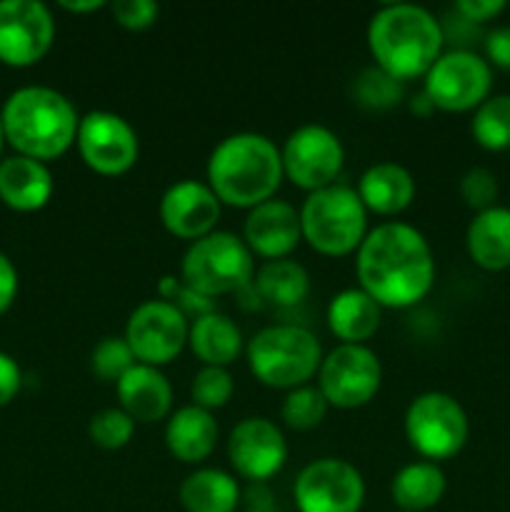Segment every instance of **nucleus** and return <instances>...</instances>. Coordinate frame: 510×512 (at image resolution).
<instances>
[{
  "mask_svg": "<svg viewBox=\"0 0 510 512\" xmlns=\"http://www.w3.org/2000/svg\"><path fill=\"white\" fill-rule=\"evenodd\" d=\"M360 288L380 308H410L433 290L435 260L430 243L408 223L368 230L355 258Z\"/></svg>",
  "mask_w": 510,
  "mask_h": 512,
  "instance_id": "1",
  "label": "nucleus"
},
{
  "mask_svg": "<svg viewBox=\"0 0 510 512\" xmlns=\"http://www.w3.org/2000/svg\"><path fill=\"white\" fill-rule=\"evenodd\" d=\"M440 20L423 5L390 3L370 18L368 48L375 65L398 80L420 78L443 55Z\"/></svg>",
  "mask_w": 510,
  "mask_h": 512,
  "instance_id": "2",
  "label": "nucleus"
},
{
  "mask_svg": "<svg viewBox=\"0 0 510 512\" xmlns=\"http://www.w3.org/2000/svg\"><path fill=\"white\" fill-rule=\"evenodd\" d=\"M0 120L5 140L15 153L40 163L68 153L80 125L75 105L45 85H25L10 93L0 110Z\"/></svg>",
  "mask_w": 510,
  "mask_h": 512,
  "instance_id": "3",
  "label": "nucleus"
},
{
  "mask_svg": "<svg viewBox=\"0 0 510 512\" xmlns=\"http://www.w3.org/2000/svg\"><path fill=\"white\" fill-rule=\"evenodd\" d=\"M283 158L268 135L235 133L220 140L208 158V185L220 203L255 208L283 183Z\"/></svg>",
  "mask_w": 510,
  "mask_h": 512,
  "instance_id": "4",
  "label": "nucleus"
},
{
  "mask_svg": "<svg viewBox=\"0 0 510 512\" xmlns=\"http://www.w3.org/2000/svg\"><path fill=\"white\" fill-rule=\"evenodd\" d=\"M250 373L275 390H295L308 383L323 363L318 338L303 325H270L248 340Z\"/></svg>",
  "mask_w": 510,
  "mask_h": 512,
  "instance_id": "5",
  "label": "nucleus"
},
{
  "mask_svg": "<svg viewBox=\"0 0 510 512\" xmlns=\"http://www.w3.org/2000/svg\"><path fill=\"white\" fill-rule=\"evenodd\" d=\"M303 240L323 255H348L360 248L368 235V210L358 190L348 185H328L305 198L300 208Z\"/></svg>",
  "mask_w": 510,
  "mask_h": 512,
  "instance_id": "6",
  "label": "nucleus"
},
{
  "mask_svg": "<svg viewBox=\"0 0 510 512\" xmlns=\"http://www.w3.org/2000/svg\"><path fill=\"white\" fill-rule=\"evenodd\" d=\"M253 273V253L245 240L228 230H213L205 238L190 243L180 265L183 283L193 293L210 300L243 290L253 280Z\"/></svg>",
  "mask_w": 510,
  "mask_h": 512,
  "instance_id": "7",
  "label": "nucleus"
},
{
  "mask_svg": "<svg viewBox=\"0 0 510 512\" xmlns=\"http://www.w3.org/2000/svg\"><path fill=\"white\" fill-rule=\"evenodd\" d=\"M470 435L468 413L448 393L418 395L405 410V438L425 460H448L465 448Z\"/></svg>",
  "mask_w": 510,
  "mask_h": 512,
  "instance_id": "8",
  "label": "nucleus"
},
{
  "mask_svg": "<svg viewBox=\"0 0 510 512\" xmlns=\"http://www.w3.org/2000/svg\"><path fill=\"white\" fill-rule=\"evenodd\" d=\"M493 88V70L483 55L473 50H448L425 73V88L435 110L465 113L475 110Z\"/></svg>",
  "mask_w": 510,
  "mask_h": 512,
  "instance_id": "9",
  "label": "nucleus"
},
{
  "mask_svg": "<svg viewBox=\"0 0 510 512\" xmlns=\"http://www.w3.org/2000/svg\"><path fill=\"white\" fill-rule=\"evenodd\" d=\"M383 383V365L365 345H345L323 355L318 370V388L328 405L353 410L363 408L378 395Z\"/></svg>",
  "mask_w": 510,
  "mask_h": 512,
  "instance_id": "10",
  "label": "nucleus"
},
{
  "mask_svg": "<svg viewBox=\"0 0 510 512\" xmlns=\"http://www.w3.org/2000/svg\"><path fill=\"white\" fill-rule=\"evenodd\" d=\"M283 173L298 188L315 193L335 185L345 163V150L338 135L318 123L300 125L288 135L283 150Z\"/></svg>",
  "mask_w": 510,
  "mask_h": 512,
  "instance_id": "11",
  "label": "nucleus"
},
{
  "mask_svg": "<svg viewBox=\"0 0 510 512\" xmlns=\"http://www.w3.org/2000/svg\"><path fill=\"white\" fill-rule=\"evenodd\" d=\"M190 325L183 310L168 300H148L130 313L125 335L135 360L143 365L173 363L188 343Z\"/></svg>",
  "mask_w": 510,
  "mask_h": 512,
  "instance_id": "12",
  "label": "nucleus"
},
{
  "mask_svg": "<svg viewBox=\"0 0 510 512\" xmlns=\"http://www.w3.org/2000/svg\"><path fill=\"white\" fill-rule=\"evenodd\" d=\"M293 498L300 512H360L365 480L348 460L320 458L300 470Z\"/></svg>",
  "mask_w": 510,
  "mask_h": 512,
  "instance_id": "13",
  "label": "nucleus"
},
{
  "mask_svg": "<svg viewBox=\"0 0 510 512\" xmlns=\"http://www.w3.org/2000/svg\"><path fill=\"white\" fill-rule=\"evenodd\" d=\"M55 20L40 0H0V63L30 68L50 53Z\"/></svg>",
  "mask_w": 510,
  "mask_h": 512,
  "instance_id": "14",
  "label": "nucleus"
},
{
  "mask_svg": "<svg viewBox=\"0 0 510 512\" xmlns=\"http://www.w3.org/2000/svg\"><path fill=\"white\" fill-rule=\"evenodd\" d=\"M75 145L85 165L100 175H123L138 163V133L123 115L110 110H90L83 115Z\"/></svg>",
  "mask_w": 510,
  "mask_h": 512,
  "instance_id": "15",
  "label": "nucleus"
},
{
  "mask_svg": "<svg viewBox=\"0 0 510 512\" xmlns=\"http://www.w3.org/2000/svg\"><path fill=\"white\" fill-rule=\"evenodd\" d=\"M228 460L235 473L253 483H265L283 470L288 460L285 435L273 420L245 418L230 430Z\"/></svg>",
  "mask_w": 510,
  "mask_h": 512,
  "instance_id": "16",
  "label": "nucleus"
},
{
  "mask_svg": "<svg viewBox=\"0 0 510 512\" xmlns=\"http://www.w3.org/2000/svg\"><path fill=\"white\" fill-rule=\"evenodd\" d=\"M220 200L208 183L180 180L160 198V220L175 238L200 240L215 230L220 220Z\"/></svg>",
  "mask_w": 510,
  "mask_h": 512,
  "instance_id": "17",
  "label": "nucleus"
},
{
  "mask_svg": "<svg viewBox=\"0 0 510 512\" xmlns=\"http://www.w3.org/2000/svg\"><path fill=\"white\" fill-rule=\"evenodd\" d=\"M243 235L250 253H258L265 260L288 258L303 238L300 210H295L285 200H265V203L250 208Z\"/></svg>",
  "mask_w": 510,
  "mask_h": 512,
  "instance_id": "18",
  "label": "nucleus"
},
{
  "mask_svg": "<svg viewBox=\"0 0 510 512\" xmlns=\"http://www.w3.org/2000/svg\"><path fill=\"white\" fill-rule=\"evenodd\" d=\"M118 390L120 410L128 413L135 423H158L168 418L173 408V388L168 378L153 365L135 363L123 378L115 383Z\"/></svg>",
  "mask_w": 510,
  "mask_h": 512,
  "instance_id": "19",
  "label": "nucleus"
},
{
  "mask_svg": "<svg viewBox=\"0 0 510 512\" xmlns=\"http://www.w3.org/2000/svg\"><path fill=\"white\" fill-rule=\"evenodd\" d=\"M53 173L45 163L25 155L0 160V200L18 213H35L53 198Z\"/></svg>",
  "mask_w": 510,
  "mask_h": 512,
  "instance_id": "20",
  "label": "nucleus"
},
{
  "mask_svg": "<svg viewBox=\"0 0 510 512\" xmlns=\"http://www.w3.org/2000/svg\"><path fill=\"white\" fill-rule=\"evenodd\" d=\"M358 195L365 210H373L378 215H398L413 203L415 180L405 165L383 160V163L370 165L360 175Z\"/></svg>",
  "mask_w": 510,
  "mask_h": 512,
  "instance_id": "21",
  "label": "nucleus"
},
{
  "mask_svg": "<svg viewBox=\"0 0 510 512\" xmlns=\"http://www.w3.org/2000/svg\"><path fill=\"white\" fill-rule=\"evenodd\" d=\"M465 248L478 268L500 273L510 268V208H495L475 213L465 233Z\"/></svg>",
  "mask_w": 510,
  "mask_h": 512,
  "instance_id": "22",
  "label": "nucleus"
},
{
  "mask_svg": "<svg viewBox=\"0 0 510 512\" xmlns=\"http://www.w3.org/2000/svg\"><path fill=\"white\" fill-rule=\"evenodd\" d=\"M165 445L170 455L188 465L205 460L218 445V423L213 413L198 405H185L175 410L165 425Z\"/></svg>",
  "mask_w": 510,
  "mask_h": 512,
  "instance_id": "23",
  "label": "nucleus"
},
{
  "mask_svg": "<svg viewBox=\"0 0 510 512\" xmlns=\"http://www.w3.org/2000/svg\"><path fill=\"white\" fill-rule=\"evenodd\" d=\"M380 310L363 288L340 290L328 305L330 333L345 345H363L380 328Z\"/></svg>",
  "mask_w": 510,
  "mask_h": 512,
  "instance_id": "24",
  "label": "nucleus"
},
{
  "mask_svg": "<svg viewBox=\"0 0 510 512\" xmlns=\"http://www.w3.org/2000/svg\"><path fill=\"white\" fill-rule=\"evenodd\" d=\"M190 350L203 365L228 368L243 353V333L238 325L223 313H205L195 318L188 333Z\"/></svg>",
  "mask_w": 510,
  "mask_h": 512,
  "instance_id": "25",
  "label": "nucleus"
},
{
  "mask_svg": "<svg viewBox=\"0 0 510 512\" xmlns=\"http://www.w3.org/2000/svg\"><path fill=\"white\" fill-rule=\"evenodd\" d=\"M178 498L185 512H235L240 505V485L225 470L203 468L180 483Z\"/></svg>",
  "mask_w": 510,
  "mask_h": 512,
  "instance_id": "26",
  "label": "nucleus"
},
{
  "mask_svg": "<svg viewBox=\"0 0 510 512\" xmlns=\"http://www.w3.org/2000/svg\"><path fill=\"white\" fill-rule=\"evenodd\" d=\"M445 473L430 460L410 463L395 473L390 493L403 512H423L435 508L445 495Z\"/></svg>",
  "mask_w": 510,
  "mask_h": 512,
  "instance_id": "27",
  "label": "nucleus"
},
{
  "mask_svg": "<svg viewBox=\"0 0 510 512\" xmlns=\"http://www.w3.org/2000/svg\"><path fill=\"white\" fill-rule=\"evenodd\" d=\"M255 290L263 300L278 308H295L310 290V275L300 263L290 258L265 260L255 273Z\"/></svg>",
  "mask_w": 510,
  "mask_h": 512,
  "instance_id": "28",
  "label": "nucleus"
},
{
  "mask_svg": "<svg viewBox=\"0 0 510 512\" xmlns=\"http://www.w3.org/2000/svg\"><path fill=\"white\" fill-rule=\"evenodd\" d=\"M470 133L475 143L485 150L510 148V93H498L485 98L475 108L470 120Z\"/></svg>",
  "mask_w": 510,
  "mask_h": 512,
  "instance_id": "29",
  "label": "nucleus"
},
{
  "mask_svg": "<svg viewBox=\"0 0 510 512\" xmlns=\"http://www.w3.org/2000/svg\"><path fill=\"white\" fill-rule=\"evenodd\" d=\"M328 400L320 393V388H313V385H300V388L290 390L283 400V408H280V415H283L285 425L293 430H313L318 428L320 423L328 415Z\"/></svg>",
  "mask_w": 510,
  "mask_h": 512,
  "instance_id": "30",
  "label": "nucleus"
},
{
  "mask_svg": "<svg viewBox=\"0 0 510 512\" xmlns=\"http://www.w3.org/2000/svg\"><path fill=\"white\" fill-rule=\"evenodd\" d=\"M405 98V85L403 80L393 78L385 70L365 68L363 73L355 78V100H358L363 108L370 110H388L393 105H398Z\"/></svg>",
  "mask_w": 510,
  "mask_h": 512,
  "instance_id": "31",
  "label": "nucleus"
},
{
  "mask_svg": "<svg viewBox=\"0 0 510 512\" xmlns=\"http://www.w3.org/2000/svg\"><path fill=\"white\" fill-rule=\"evenodd\" d=\"M233 390H235L233 375L228 373V368L203 365V368L193 375L190 398H193V405L213 413V410L225 408V405H228V400L233 398Z\"/></svg>",
  "mask_w": 510,
  "mask_h": 512,
  "instance_id": "32",
  "label": "nucleus"
},
{
  "mask_svg": "<svg viewBox=\"0 0 510 512\" xmlns=\"http://www.w3.org/2000/svg\"><path fill=\"white\" fill-rule=\"evenodd\" d=\"M135 420L120 408H105L90 418L88 435L95 445L105 450H120L133 440Z\"/></svg>",
  "mask_w": 510,
  "mask_h": 512,
  "instance_id": "33",
  "label": "nucleus"
},
{
  "mask_svg": "<svg viewBox=\"0 0 510 512\" xmlns=\"http://www.w3.org/2000/svg\"><path fill=\"white\" fill-rule=\"evenodd\" d=\"M138 363L125 338H103L90 355V368L103 383H118Z\"/></svg>",
  "mask_w": 510,
  "mask_h": 512,
  "instance_id": "34",
  "label": "nucleus"
},
{
  "mask_svg": "<svg viewBox=\"0 0 510 512\" xmlns=\"http://www.w3.org/2000/svg\"><path fill=\"white\" fill-rule=\"evenodd\" d=\"M460 198L465 200L468 208H473L475 213H483V210L495 208L498 205V195H500V185L498 178H495L493 170L488 168H470L468 173L460 178Z\"/></svg>",
  "mask_w": 510,
  "mask_h": 512,
  "instance_id": "35",
  "label": "nucleus"
},
{
  "mask_svg": "<svg viewBox=\"0 0 510 512\" xmlns=\"http://www.w3.org/2000/svg\"><path fill=\"white\" fill-rule=\"evenodd\" d=\"M110 10L115 23L128 30L150 28L160 15V5L155 0H115Z\"/></svg>",
  "mask_w": 510,
  "mask_h": 512,
  "instance_id": "36",
  "label": "nucleus"
},
{
  "mask_svg": "<svg viewBox=\"0 0 510 512\" xmlns=\"http://www.w3.org/2000/svg\"><path fill=\"white\" fill-rule=\"evenodd\" d=\"M20 385H23V373L18 360L8 353H0V408L13 403L15 395L20 393Z\"/></svg>",
  "mask_w": 510,
  "mask_h": 512,
  "instance_id": "37",
  "label": "nucleus"
},
{
  "mask_svg": "<svg viewBox=\"0 0 510 512\" xmlns=\"http://www.w3.org/2000/svg\"><path fill=\"white\" fill-rule=\"evenodd\" d=\"M485 53L488 63L510 70V25H500L485 35Z\"/></svg>",
  "mask_w": 510,
  "mask_h": 512,
  "instance_id": "38",
  "label": "nucleus"
},
{
  "mask_svg": "<svg viewBox=\"0 0 510 512\" xmlns=\"http://www.w3.org/2000/svg\"><path fill=\"white\" fill-rule=\"evenodd\" d=\"M505 10V0H458L455 3V13L463 15L470 23H485L493 20Z\"/></svg>",
  "mask_w": 510,
  "mask_h": 512,
  "instance_id": "39",
  "label": "nucleus"
},
{
  "mask_svg": "<svg viewBox=\"0 0 510 512\" xmlns=\"http://www.w3.org/2000/svg\"><path fill=\"white\" fill-rule=\"evenodd\" d=\"M18 270H15L13 260L5 253H0V315L8 313L10 305L18 298Z\"/></svg>",
  "mask_w": 510,
  "mask_h": 512,
  "instance_id": "40",
  "label": "nucleus"
},
{
  "mask_svg": "<svg viewBox=\"0 0 510 512\" xmlns=\"http://www.w3.org/2000/svg\"><path fill=\"white\" fill-rule=\"evenodd\" d=\"M103 0H75V3H70V0H60V8L68 10V13H90V10H100L103 8Z\"/></svg>",
  "mask_w": 510,
  "mask_h": 512,
  "instance_id": "41",
  "label": "nucleus"
},
{
  "mask_svg": "<svg viewBox=\"0 0 510 512\" xmlns=\"http://www.w3.org/2000/svg\"><path fill=\"white\" fill-rule=\"evenodd\" d=\"M410 110H413L415 115H420V118H428V115L435 110V105L430 103L428 95L418 93V95H415V98H413V103H410Z\"/></svg>",
  "mask_w": 510,
  "mask_h": 512,
  "instance_id": "42",
  "label": "nucleus"
},
{
  "mask_svg": "<svg viewBox=\"0 0 510 512\" xmlns=\"http://www.w3.org/2000/svg\"><path fill=\"white\" fill-rule=\"evenodd\" d=\"M3 145H5V133H3V120H0V160H3Z\"/></svg>",
  "mask_w": 510,
  "mask_h": 512,
  "instance_id": "43",
  "label": "nucleus"
}]
</instances>
